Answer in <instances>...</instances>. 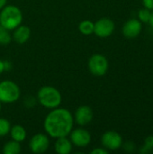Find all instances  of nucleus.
I'll return each instance as SVG.
<instances>
[{"label":"nucleus","mask_w":153,"mask_h":154,"mask_svg":"<svg viewBox=\"0 0 153 154\" xmlns=\"http://www.w3.org/2000/svg\"><path fill=\"white\" fill-rule=\"evenodd\" d=\"M87 67L92 75L95 77H102L106 74L109 68V63L104 55L95 53L89 58Z\"/></svg>","instance_id":"nucleus-5"},{"label":"nucleus","mask_w":153,"mask_h":154,"mask_svg":"<svg viewBox=\"0 0 153 154\" xmlns=\"http://www.w3.org/2000/svg\"><path fill=\"white\" fill-rule=\"evenodd\" d=\"M21 97V90L18 85L13 80L5 79L0 82V101L4 104L16 102Z\"/></svg>","instance_id":"nucleus-4"},{"label":"nucleus","mask_w":153,"mask_h":154,"mask_svg":"<svg viewBox=\"0 0 153 154\" xmlns=\"http://www.w3.org/2000/svg\"><path fill=\"white\" fill-rule=\"evenodd\" d=\"M31 37V29L26 25H19L14 30H13L12 40H14L18 44H23Z\"/></svg>","instance_id":"nucleus-12"},{"label":"nucleus","mask_w":153,"mask_h":154,"mask_svg":"<svg viewBox=\"0 0 153 154\" xmlns=\"http://www.w3.org/2000/svg\"><path fill=\"white\" fill-rule=\"evenodd\" d=\"M149 23L151 25V27H153V12L151 13V17H150V20H149Z\"/></svg>","instance_id":"nucleus-27"},{"label":"nucleus","mask_w":153,"mask_h":154,"mask_svg":"<svg viewBox=\"0 0 153 154\" xmlns=\"http://www.w3.org/2000/svg\"><path fill=\"white\" fill-rule=\"evenodd\" d=\"M5 71V68H4V60H2L0 59V75Z\"/></svg>","instance_id":"nucleus-25"},{"label":"nucleus","mask_w":153,"mask_h":154,"mask_svg":"<svg viewBox=\"0 0 153 154\" xmlns=\"http://www.w3.org/2000/svg\"><path fill=\"white\" fill-rule=\"evenodd\" d=\"M143 5L149 10H153V0H142Z\"/></svg>","instance_id":"nucleus-23"},{"label":"nucleus","mask_w":153,"mask_h":154,"mask_svg":"<svg viewBox=\"0 0 153 154\" xmlns=\"http://www.w3.org/2000/svg\"><path fill=\"white\" fill-rule=\"evenodd\" d=\"M151 10L147 9V8H142L140 9L138 12V18L141 22L142 23H149L150 17H151Z\"/></svg>","instance_id":"nucleus-19"},{"label":"nucleus","mask_w":153,"mask_h":154,"mask_svg":"<svg viewBox=\"0 0 153 154\" xmlns=\"http://www.w3.org/2000/svg\"><path fill=\"white\" fill-rule=\"evenodd\" d=\"M109 151H107L106 149H105L104 147L102 148H96L94 150L91 151V154H107Z\"/></svg>","instance_id":"nucleus-22"},{"label":"nucleus","mask_w":153,"mask_h":154,"mask_svg":"<svg viewBox=\"0 0 153 154\" xmlns=\"http://www.w3.org/2000/svg\"><path fill=\"white\" fill-rule=\"evenodd\" d=\"M142 29V25L141 21L133 18L124 23L122 32L125 38L134 39L141 33Z\"/></svg>","instance_id":"nucleus-11"},{"label":"nucleus","mask_w":153,"mask_h":154,"mask_svg":"<svg viewBox=\"0 0 153 154\" xmlns=\"http://www.w3.org/2000/svg\"><path fill=\"white\" fill-rule=\"evenodd\" d=\"M153 151V136H149L145 139L143 147L141 149L142 153H150Z\"/></svg>","instance_id":"nucleus-20"},{"label":"nucleus","mask_w":153,"mask_h":154,"mask_svg":"<svg viewBox=\"0 0 153 154\" xmlns=\"http://www.w3.org/2000/svg\"><path fill=\"white\" fill-rule=\"evenodd\" d=\"M94 25L95 23H93L90 20H84L79 23L78 24V31L83 35H91L94 33Z\"/></svg>","instance_id":"nucleus-16"},{"label":"nucleus","mask_w":153,"mask_h":154,"mask_svg":"<svg viewBox=\"0 0 153 154\" xmlns=\"http://www.w3.org/2000/svg\"><path fill=\"white\" fill-rule=\"evenodd\" d=\"M2 104H3V103L0 101V112H1V110H2Z\"/></svg>","instance_id":"nucleus-28"},{"label":"nucleus","mask_w":153,"mask_h":154,"mask_svg":"<svg viewBox=\"0 0 153 154\" xmlns=\"http://www.w3.org/2000/svg\"><path fill=\"white\" fill-rule=\"evenodd\" d=\"M22 151L20 143L11 140L5 143L3 146V153L4 154H19Z\"/></svg>","instance_id":"nucleus-15"},{"label":"nucleus","mask_w":153,"mask_h":154,"mask_svg":"<svg viewBox=\"0 0 153 154\" xmlns=\"http://www.w3.org/2000/svg\"><path fill=\"white\" fill-rule=\"evenodd\" d=\"M72 148L73 144L68 136L57 138L54 143L55 152L58 154H69L72 152Z\"/></svg>","instance_id":"nucleus-13"},{"label":"nucleus","mask_w":153,"mask_h":154,"mask_svg":"<svg viewBox=\"0 0 153 154\" xmlns=\"http://www.w3.org/2000/svg\"><path fill=\"white\" fill-rule=\"evenodd\" d=\"M4 68H5V70H10L12 68V64L9 60H4Z\"/></svg>","instance_id":"nucleus-24"},{"label":"nucleus","mask_w":153,"mask_h":154,"mask_svg":"<svg viewBox=\"0 0 153 154\" xmlns=\"http://www.w3.org/2000/svg\"><path fill=\"white\" fill-rule=\"evenodd\" d=\"M37 101L41 106L51 110L60 106L62 97L59 89L56 88L51 86H43L38 90Z\"/></svg>","instance_id":"nucleus-3"},{"label":"nucleus","mask_w":153,"mask_h":154,"mask_svg":"<svg viewBox=\"0 0 153 154\" xmlns=\"http://www.w3.org/2000/svg\"><path fill=\"white\" fill-rule=\"evenodd\" d=\"M50 139L47 134H34L30 142H29V148L32 153L41 154L46 152L50 147Z\"/></svg>","instance_id":"nucleus-6"},{"label":"nucleus","mask_w":153,"mask_h":154,"mask_svg":"<svg viewBox=\"0 0 153 154\" xmlns=\"http://www.w3.org/2000/svg\"><path fill=\"white\" fill-rule=\"evenodd\" d=\"M94 117L93 109L88 106H80L77 108L74 115V122L80 126L87 125Z\"/></svg>","instance_id":"nucleus-10"},{"label":"nucleus","mask_w":153,"mask_h":154,"mask_svg":"<svg viewBox=\"0 0 153 154\" xmlns=\"http://www.w3.org/2000/svg\"><path fill=\"white\" fill-rule=\"evenodd\" d=\"M7 3V0H0V10L6 5Z\"/></svg>","instance_id":"nucleus-26"},{"label":"nucleus","mask_w":153,"mask_h":154,"mask_svg":"<svg viewBox=\"0 0 153 154\" xmlns=\"http://www.w3.org/2000/svg\"><path fill=\"white\" fill-rule=\"evenodd\" d=\"M101 143L107 151H116L122 147L123 138L115 131H107L102 135Z\"/></svg>","instance_id":"nucleus-7"},{"label":"nucleus","mask_w":153,"mask_h":154,"mask_svg":"<svg viewBox=\"0 0 153 154\" xmlns=\"http://www.w3.org/2000/svg\"><path fill=\"white\" fill-rule=\"evenodd\" d=\"M115 23L106 17L100 18L95 23L94 33L100 38H106L113 34L115 31Z\"/></svg>","instance_id":"nucleus-9"},{"label":"nucleus","mask_w":153,"mask_h":154,"mask_svg":"<svg viewBox=\"0 0 153 154\" xmlns=\"http://www.w3.org/2000/svg\"><path fill=\"white\" fill-rule=\"evenodd\" d=\"M125 152H133L135 150V144L133 142H127L124 145H122Z\"/></svg>","instance_id":"nucleus-21"},{"label":"nucleus","mask_w":153,"mask_h":154,"mask_svg":"<svg viewBox=\"0 0 153 154\" xmlns=\"http://www.w3.org/2000/svg\"><path fill=\"white\" fill-rule=\"evenodd\" d=\"M23 23L21 9L13 5H5L0 10V26L8 31H13Z\"/></svg>","instance_id":"nucleus-2"},{"label":"nucleus","mask_w":153,"mask_h":154,"mask_svg":"<svg viewBox=\"0 0 153 154\" xmlns=\"http://www.w3.org/2000/svg\"><path fill=\"white\" fill-rule=\"evenodd\" d=\"M9 32L10 31L0 26V44L1 45H7L11 42L12 34Z\"/></svg>","instance_id":"nucleus-18"},{"label":"nucleus","mask_w":153,"mask_h":154,"mask_svg":"<svg viewBox=\"0 0 153 154\" xmlns=\"http://www.w3.org/2000/svg\"><path fill=\"white\" fill-rule=\"evenodd\" d=\"M73 125L74 117L71 112L60 106L51 109L43 122L46 134L54 139L69 136L73 129Z\"/></svg>","instance_id":"nucleus-1"},{"label":"nucleus","mask_w":153,"mask_h":154,"mask_svg":"<svg viewBox=\"0 0 153 154\" xmlns=\"http://www.w3.org/2000/svg\"><path fill=\"white\" fill-rule=\"evenodd\" d=\"M9 134H10L12 140L16 141L20 143L22 142H23L27 137L26 130L21 125H14L11 126Z\"/></svg>","instance_id":"nucleus-14"},{"label":"nucleus","mask_w":153,"mask_h":154,"mask_svg":"<svg viewBox=\"0 0 153 154\" xmlns=\"http://www.w3.org/2000/svg\"><path fill=\"white\" fill-rule=\"evenodd\" d=\"M69 135L72 144L79 148H85L91 143V134L84 128L72 129Z\"/></svg>","instance_id":"nucleus-8"},{"label":"nucleus","mask_w":153,"mask_h":154,"mask_svg":"<svg viewBox=\"0 0 153 154\" xmlns=\"http://www.w3.org/2000/svg\"><path fill=\"white\" fill-rule=\"evenodd\" d=\"M10 129H11L10 122L4 117H0V137H5L7 134H9Z\"/></svg>","instance_id":"nucleus-17"}]
</instances>
